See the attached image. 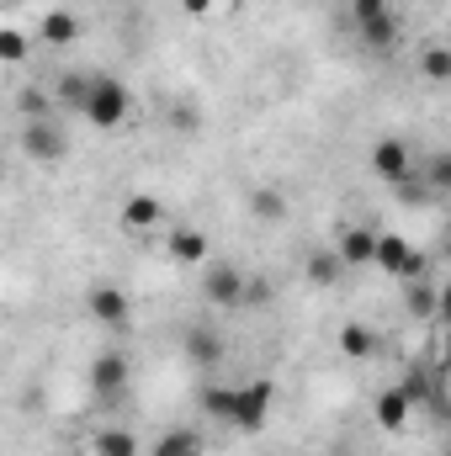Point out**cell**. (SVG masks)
Instances as JSON below:
<instances>
[{
    "label": "cell",
    "mask_w": 451,
    "mask_h": 456,
    "mask_svg": "<svg viewBox=\"0 0 451 456\" xmlns=\"http://www.w3.org/2000/svg\"><path fill=\"white\" fill-rule=\"evenodd\" d=\"M133 112V91L117 80V75H91V96H86V122L91 127H102V133H112L122 127Z\"/></svg>",
    "instance_id": "6da1fadb"
},
{
    "label": "cell",
    "mask_w": 451,
    "mask_h": 456,
    "mask_svg": "<svg viewBox=\"0 0 451 456\" xmlns=\"http://www.w3.org/2000/svg\"><path fill=\"white\" fill-rule=\"evenodd\" d=\"M271 398H276V382H266V377L234 387V430H244V436L266 430V419H271Z\"/></svg>",
    "instance_id": "7a4b0ae2"
},
{
    "label": "cell",
    "mask_w": 451,
    "mask_h": 456,
    "mask_svg": "<svg viewBox=\"0 0 451 456\" xmlns=\"http://www.w3.org/2000/svg\"><path fill=\"white\" fill-rule=\"evenodd\" d=\"M244 292H250V281H244L239 265H228V260H208L202 265V297L213 308H244Z\"/></svg>",
    "instance_id": "3957f363"
},
{
    "label": "cell",
    "mask_w": 451,
    "mask_h": 456,
    "mask_svg": "<svg viewBox=\"0 0 451 456\" xmlns=\"http://www.w3.org/2000/svg\"><path fill=\"white\" fill-rule=\"evenodd\" d=\"M356 32L366 37V48H393L398 43V21H393V5L388 0H356Z\"/></svg>",
    "instance_id": "277c9868"
},
{
    "label": "cell",
    "mask_w": 451,
    "mask_h": 456,
    "mask_svg": "<svg viewBox=\"0 0 451 456\" xmlns=\"http://www.w3.org/2000/svg\"><path fill=\"white\" fill-rule=\"evenodd\" d=\"M377 265H382L388 276H404V281L425 276V255H420L404 233H377Z\"/></svg>",
    "instance_id": "5b68a950"
},
{
    "label": "cell",
    "mask_w": 451,
    "mask_h": 456,
    "mask_svg": "<svg viewBox=\"0 0 451 456\" xmlns=\"http://www.w3.org/2000/svg\"><path fill=\"white\" fill-rule=\"evenodd\" d=\"M21 154L53 165V159L70 154V138H64V127H59L53 117H48V122H21Z\"/></svg>",
    "instance_id": "8992f818"
},
{
    "label": "cell",
    "mask_w": 451,
    "mask_h": 456,
    "mask_svg": "<svg viewBox=\"0 0 451 456\" xmlns=\"http://www.w3.org/2000/svg\"><path fill=\"white\" fill-rule=\"evenodd\" d=\"M335 249H340V260H345V271L377 265V228H366V224H340Z\"/></svg>",
    "instance_id": "52a82bcc"
},
{
    "label": "cell",
    "mask_w": 451,
    "mask_h": 456,
    "mask_svg": "<svg viewBox=\"0 0 451 456\" xmlns=\"http://www.w3.org/2000/svg\"><path fill=\"white\" fill-rule=\"evenodd\" d=\"M127 377H133L127 350H102V355L91 361V393H96V398H117V393L127 387Z\"/></svg>",
    "instance_id": "ba28073f"
},
{
    "label": "cell",
    "mask_w": 451,
    "mask_h": 456,
    "mask_svg": "<svg viewBox=\"0 0 451 456\" xmlns=\"http://www.w3.org/2000/svg\"><path fill=\"white\" fill-rule=\"evenodd\" d=\"M86 314H91L96 324H107V330H122V324L133 319V303H127L122 287H91V292H86Z\"/></svg>",
    "instance_id": "9c48e42d"
},
{
    "label": "cell",
    "mask_w": 451,
    "mask_h": 456,
    "mask_svg": "<svg viewBox=\"0 0 451 456\" xmlns=\"http://www.w3.org/2000/svg\"><path fill=\"white\" fill-rule=\"evenodd\" d=\"M372 170H377L388 186H404V181H409V143H404V138H377V143H372Z\"/></svg>",
    "instance_id": "30bf717a"
},
{
    "label": "cell",
    "mask_w": 451,
    "mask_h": 456,
    "mask_svg": "<svg viewBox=\"0 0 451 456\" xmlns=\"http://www.w3.org/2000/svg\"><path fill=\"white\" fill-rule=\"evenodd\" d=\"M170 260L176 265H208L213 260V244L202 228H170Z\"/></svg>",
    "instance_id": "8fae6325"
},
{
    "label": "cell",
    "mask_w": 451,
    "mask_h": 456,
    "mask_svg": "<svg viewBox=\"0 0 451 456\" xmlns=\"http://www.w3.org/2000/svg\"><path fill=\"white\" fill-rule=\"evenodd\" d=\"M181 350H186L192 366H213V361H224V335H218L213 324H192L186 340H181Z\"/></svg>",
    "instance_id": "7c38bea8"
},
{
    "label": "cell",
    "mask_w": 451,
    "mask_h": 456,
    "mask_svg": "<svg viewBox=\"0 0 451 456\" xmlns=\"http://www.w3.org/2000/svg\"><path fill=\"white\" fill-rule=\"evenodd\" d=\"M409 403H414V393H409V387H388V393L372 403V414H377V425H382V430H404V425H409Z\"/></svg>",
    "instance_id": "4fadbf2b"
},
{
    "label": "cell",
    "mask_w": 451,
    "mask_h": 456,
    "mask_svg": "<svg viewBox=\"0 0 451 456\" xmlns=\"http://www.w3.org/2000/svg\"><path fill=\"white\" fill-rule=\"evenodd\" d=\"M80 32H86V27H80L75 11H48V16H43V43H48V48H70V43H80Z\"/></svg>",
    "instance_id": "5bb4252c"
},
{
    "label": "cell",
    "mask_w": 451,
    "mask_h": 456,
    "mask_svg": "<svg viewBox=\"0 0 451 456\" xmlns=\"http://www.w3.org/2000/svg\"><path fill=\"white\" fill-rule=\"evenodd\" d=\"M86 96H91V75H86V69H64L59 86H53V102L86 117Z\"/></svg>",
    "instance_id": "9a60e30c"
},
{
    "label": "cell",
    "mask_w": 451,
    "mask_h": 456,
    "mask_svg": "<svg viewBox=\"0 0 451 456\" xmlns=\"http://www.w3.org/2000/svg\"><path fill=\"white\" fill-rule=\"evenodd\" d=\"M160 218H165V208L154 202V197H127L122 202V228H133V233H149V228H160Z\"/></svg>",
    "instance_id": "2e32d148"
},
{
    "label": "cell",
    "mask_w": 451,
    "mask_h": 456,
    "mask_svg": "<svg viewBox=\"0 0 451 456\" xmlns=\"http://www.w3.org/2000/svg\"><path fill=\"white\" fill-rule=\"evenodd\" d=\"M250 213H255L260 224H282V218H287L282 186H250Z\"/></svg>",
    "instance_id": "e0dca14e"
},
{
    "label": "cell",
    "mask_w": 451,
    "mask_h": 456,
    "mask_svg": "<svg viewBox=\"0 0 451 456\" xmlns=\"http://www.w3.org/2000/svg\"><path fill=\"white\" fill-rule=\"evenodd\" d=\"M404 303H409V314H414V319H430V314H441V292H436L425 276H414V281H409Z\"/></svg>",
    "instance_id": "ac0fdd59"
},
{
    "label": "cell",
    "mask_w": 451,
    "mask_h": 456,
    "mask_svg": "<svg viewBox=\"0 0 451 456\" xmlns=\"http://www.w3.org/2000/svg\"><path fill=\"white\" fill-rule=\"evenodd\" d=\"M345 276V260H340V249H319V255H308V281L314 287H330Z\"/></svg>",
    "instance_id": "d6986e66"
},
{
    "label": "cell",
    "mask_w": 451,
    "mask_h": 456,
    "mask_svg": "<svg viewBox=\"0 0 451 456\" xmlns=\"http://www.w3.org/2000/svg\"><path fill=\"white\" fill-rule=\"evenodd\" d=\"M377 350V335L366 330V324H345L340 330V355H350V361H366Z\"/></svg>",
    "instance_id": "ffe728a7"
},
{
    "label": "cell",
    "mask_w": 451,
    "mask_h": 456,
    "mask_svg": "<svg viewBox=\"0 0 451 456\" xmlns=\"http://www.w3.org/2000/svg\"><path fill=\"white\" fill-rule=\"evenodd\" d=\"M420 75L436 80V86H447L451 80V43H430V48L420 53Z\"/></svg>",
    "instance_id": "44dd1931"
},
{
    "label": "cell",
    "mask_w": 451,
    "mask_h": 456,
    "mask_svg": "<svg viewBox=\"0 0 451 456\" xmlns=\"http://www.w3.org/2000/svg\"><path fill=\"white\" fill-rule=\"evenodd\" d=\"M149 456H202V436L197 430H170L165 441H154Z\"/></svg>",
    "instance_id": "7402d4cb"
},
{
    "label": "cell",
    "mask_w": 451,
    "mask_h": 456,
    "mask_svg": "<svg viewBox=\"0 0 451 456\" xmlns=\"http://www.w3.org/2000/svg\"><path fill=\"white\" fill-rule=\"evenodd\" d=\"M420 181H425V191H451V149L430 154V159L420 165Z\"/></svg>",
    "instance_id": "603a6c76"
},
{
    "label": "cell",
    "mask_w": 451,
    "mask_h": 456,
    "mask_svg": "<svg viewBox=\"0 0 451 456\" xmlns=\"http://www.w3.org/2000/svg\"><path fill=\"white\" fill-rule=\"evenodd\" d=\"M16 107H21V117H27V122H48V117H53V96H48L43 86H27Z\"/></svg>",
    "instance_id": "cb8c5ba5"
},
{
    "label": "cell",
    "mask_w": 451,
    "mask_h": 456,
    "mask_svg": "<svg viewBox=\"0 0 451 456\" xmlns=\"http://www.w3.org/2000/svg\"><path fill=\"white\" fill-rule=\"evenodd\" d=\"M202 414H213L218 425H234V387H202Z\"/></svg>",
    "instance_id": "d4e9b609"
},
{
    "label": "cell",
    "mask_w": 451,
    "mask_h": 456,
    "mask_svg": "<svg viewBox=\"0 0 451 456\" xmlns=\"http://www.w3.org/2000/svg\"><path fill=\"white\" fill-rule=\"evenodd\" d=\"M96 456H138L133 430H102V436H96Z\"/></svg>",
    "instance_id": "484cf974"
},
{
    "label": "cell",
    "mask_w": 451,
    "mask_h": 456,
    "mask_svg": "<svg viewBox=\"0 0 451 456\" xmlns=\"http://www.w3.org/2000/svg\"><path fill=\"white\" fill-rule=\"evenodd\" d=\"M0 59H5V64H21V59H27V37H21L16 27L0 32Z\"/></svg>",
    "instance_id": "4316f807"
},
{
    "label": "cell",
    "mask_w": 451,
    "mask_h": 456,
    "mask_svg": "<svg viewBox=\"0 0 451 456\" xmlns=\"http://www.w3.org/2000/svg\"><path fill=\"white\" fill-rule=\"evenodd\" d=\"M176 127H197V107H192V102L176 107Z\"/></svg>",
    "instance_id": "83f0119b"
},
{
    "label": "cell",
    "mask_w": 451,
    "mask_h": 456,
    "mask_svg": "<svg viewBox=\"0 0 451 456\" xmlns=\"http://www.w3.org/2000/svg\"><path fill=\"white\" fill-rule=\"evenodd\" d=\"M441 319H447V330H451V276H447V287H441Z\"/></svg>",
    "instance_id": "f1b7e54d"
},
{
    "label": "cell",
    "mask_w": 451,
    "mask_h": 456,
    "mask_svg": "<svg viewBox=\"0 0 451 456\" xmlns=\"http://www.w3.org/2000/svg\"><path fill=\"white\" fill-rule=\"evenodd\" d=\"M181 5H186L192 16H208V11H213V0H181Z\"/></svg>",
    "instance_id": "f546056e"
},
{
    "label": "cell",
    "mask_w": 451,
    "mask_h": 456,
    "mask_svg": "<svg viewBox=\"0 0 451 456\" xmlns=\"http://www.w3.org/2000/svg\"><path fill=\"white\" fill-rule=\"evenodd\" d=\"M447 456H451V452H447Z\"/></svg>",
    "instance_id": "4dcf8cb0"
}]
</instances>
